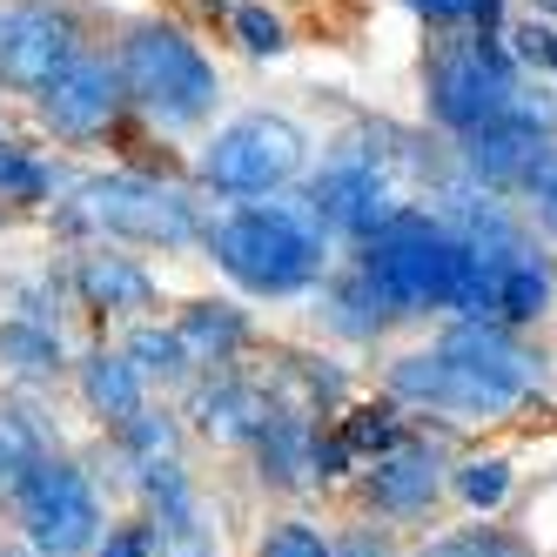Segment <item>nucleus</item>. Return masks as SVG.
<instances>
[{
	"label": "nucleus",
	"mask_w": 557,
	"mask_h": 557,
	"mask_svg": "<svg viewBox=\"0 0 557 557\" xmlns=\"http://www.w3.org/2000/svg\"><path fill=\"white\" fill-rule=\"evenodd\" d=\"M517 67L497 41H484V34H444L430 54V114L444 122L450 135H470V128H491L504 122V114H517Z\"/></svg>",
	"instance_id": "nucleus-6"
},
{
	"label": "nucleus",
	"mask_w": 557,
	"mask_h": 557,
	"mask_svg": "<svg viewBox=\"0 0 557 557\" xmlns=\"http://www.w3.org/2000/svg\"><path fill=\"white\" fill-rule=\"evenodd\" d=\"M74 54H82V27L54 0H21L0 14V82L8 88L41 95Z\"/></svg>",
	"instance_id": "nucleus-9"
},
{
	"label": "nucleus",
	"mask_w": 557,
	"mask_h": 557,
	"mask_svg": "<svg viewBox=\"0 0 557 557\" xmlns=\"http://www.w3.org/2000/svg\"><path fill=\"white\" fill-rule=\"evenodd\" d=\"M457 497L470 510H497L510 497V457H470V463H457Z\"/></svg>",
	"instance_id": "nucleus-25"
},
{
	"label": "nucleus",
	"mask_w": 557,
	"mask_h": 557,
	"mask_svg": "<svg viewBox=\"0 0 557 557\" xmlns=\"http://www.w3.org/2000/svg\"><path fill=\"white\" fill-rule=\"evenodd\" d=\"M269 410H275L269 396L249 389V383H235V376H215V383L195 389V417H202V430L215 436V444H249Z\"/></svg>",
	"instance_id": "nucleus-17"
},
{
	"label": "nucleus",
	"mask_w": 557,
	"mask_h": 557,
	"mask_svg": "<svg viewBox=\"0 0 557 557\" xmlns=\"http://www.w3.org/2000/svg\"><path fill=\"white\" fill-rule=\"evenodd\" d=\"M349 457H356V450L343 444V430H336V436H315L309 470H315V476H343V470H349Z\"/></svg>",
	"instance_id": "nucleus-35"
},
{
	"label": "nucleus",
	"mask_w": 557,
	"mask_h": 557,
	"mask_svg": "<svg viewBox=\"0 0 557 557\" xmlns=\"http://www.w3.org/2000/svg\"><path fill=\"white\" fill-rule=\"evenodd\" d=\"M82 396H88V410H95L101 423L122 430V423L141 410V370L128 363V349H122V356H114V349H95L88 363H82Z\"/></svg>",
	"instance_id": "nucleus-18"
},
{
	"label": "nucleus",
	"mask_w": 557,
	"mask_h": 557,
	"mask_svg": "<svg viewBox=\"0 0 557 557\" xmlns=\"http://www.w3.org/2000/svg\"><path fill=\"white\" fill-rule=\"evenodd\" d=\"M122 450H128V463L175 457V423H169L162 410H135V417L122 423Z\"/></svg>",
	"instance_id": "nucleus-28"
},
{
	"label": "nucleus",
	"mask_w": 557,
	"mask_h": 557,
	"mask_svg": "<svg viewBox=\"0 0 557 557\" xmlns=\"http://www.w3.org/2000/svg\"><path fill=\"white\" fill-rule=\"evenodd\" d=\"M14 504H21L27 537L48 557H82L88 544H101V497H95V484L74 463L41 457L14 484Z\"/></svg>",
	"instance_id": "nucleus-8"
},
{
	"label": "nucleus",
	"mask_w": 557,
	"mask_h": 557,
	"mask_svg": "<svg viewBox=\"0 0 557 557\" xmlns=\"http://www.w3.org/2000/svg\"><path fill=\"white\" fill-rule=\"evenodd\" d=\"M0 557H34V550H21V544H0Z\"/></svg>",
	"instance_id": "nucleus-38"
},
{
	"label": "nucleus",
	"mask_w": 557,
	"mask_h": 557,
	"mask_svg": "<svg viewBox=\"0 0 557 557\" xmlns=\"http://www.w3.org/2000/svg\"><path fill=\"white\" fill-rule=\"evenodd\" d=\"M517 41H524V61H537V67H550V74H557V27L531 21L524 34H517Z\"/></svg>",
	"instance_id": "nucleus-36"
},
{
	"label": "nucleus",
	"mask_w": 557,
	"mask_h": 557,
	"mask_svg": "<svg viewBox=\"0 0 557 557\" xmlns=\"http://www.w3.org/2000/svg\"><path fill=\"white\" fill-rule=\"evenodd\" d=\"M544 309H550V269H544V256L504 262V269H497V323L531 330Z\"/></svg>",
	"instance_id": "nucleus-21"
},
{
	"label": "nucleus",
	"mask_w": 557,
	"mask_h": 557,
	"mask_svg": "<svg viewBox=\"0 0 557 557\" xmlns=\"http://www.w3.org/2000/svg\"><path fill=\"white\" fill-rule=\"evenodd\" d=\"M0 370H14L27 383H41L61 370V336L41 323V315H8L0 323Z\"/></svg>",
	"instance_id": "nucleus-20"
},
{
	"label": "nucleus",
	"mask_w": 557,
	"mask_h": 557,
	"mask_svg": "<svg viewBox=\"0 0 557 557\" xmlns=\"http://www.w3.org/2000/svg\"><path fill=\"white\" fill-rule=\"evenodd\" d=\"M302 128L283 122V114H243L228 122L209 148H202V182L222 195H275L283 182H296L302 169Z\"/></svg>",
	"instance_id": "nucleus-7"
},
{
	"label": "nucleus",
	"mask_w": 557,
	"mask_h": 557,
	"mask_svg": "<svg viewBox=\"0 0 557 557\" xmlns=\"http://www.w3.org/2000/svg\"><path fill=\"white\" fill-rule=\"evenodd\" d=\"M531 8H537V14H557V0H531Z\"/></svg>",
	"instance_id": "nucleus-39"
},
{
	"label": "nucleus",
	"mask_w": 557,
	"mask_h": 557,
	"mask_svg": "<svg viewBox=\"0 0 557 557\" xmlns=\"http://www.w3.org/2000/svg\"><path fill=\"white\" fill-rule=\"evenodd\" d=\"M41 457H48V450H41V430H34L21 410H0V491L14 497V484H21V476L41 463Z\"/></svg>",
	"instance_id": "nucleus-24"
},
{
	"label": "nucleus",
	"mask_w": 557,
	"mask_h": 557,
	"mask_svg": "<svg viewBox=\"0 0 557 557\" xmlns=\"http://www.w3.org/2000/svg\"><path fill=\"white\" fill-rule=\"evenodd\" d=\"M343 444H349L356 457H383V450H396V444H404V423H396V410H389V404L349 410V423H343Z\"/></svg>",
	"instance_id": "nucleus-26"
},
{
	"label": "nucleus",
	"mask_w": 557,
	"mask_h": 557,
	"mask_svg": "<svg viewBox=\"0 0 557 557\" xmlns=\"http://www.w3.org/2000/svg\"><path fill=\"white\" fill-rule=\"evenodd\" d=\"M410 8H417L423 21H436V27H470L484 0H410Z\"/></svg>",
	"instance_id": "nucleus-34"
},
{
	"label": "nucleus",
	"mask_w": 557,
	"mask_h": 557,
	"mask_svg": "<svg viewBox=\"0 0 557 557\" xmlns=\"http://www.w3.org/2000/svg\"><path fill=\"white\" fill-rule=\"evenodd\" d=\"M74 289H82L88 309L128 315V309L154 302V275L141 262H128V256H82V262H74Z\"/></svg>",
	"instance_id": "nucleus-16"
},
{
	"label": "nucleus",
	"mask_w": 557,
	"mask_h": 557,
	"mask_svg": "<svg viewBox=\"0 0 557 557\" xmlns=\"http://www.w3.org/2000/svg\"><path fill=\"white\" fill-rule=\"evenodd\" d=\"M114 67H122L128 101L162 128H195V122H209L215 101H222L215 61L169 21H135L122 34V61Z\"/></svg>",
	"instance_id": "nucleus-4"
},
{
	"label": "nucleus",
	"mask_w": 557,
	"mask_h": 557,
	"mask_svg": "<svg viewBox=\"0 0 557 557\" xmlns=\"http://www.w3.org/2000/svg\"><path fill=\"white\" fill-rule=\"evenodd\" d=\"M48 188H54V175L34 162V154L0 141V202H48Z\"/></svg>",
	"instance_id": "nucleus-27"
},
{
	"label": "nucleus",
	"mask_w": 557,
	"mask_h": 557,
	"mask_svg": "<svg viewBox=\"0 0 557 557\" xmlns=\"http://www.w3.org/2000/svg\"><path fill=\"white\" fill-rule=\"evenodd\" d=\"M135 476H141V497L154 510V544H162V557H209V524H202L188 470L175 457H148V463H135Z\"/></svg>",
	"instance_id": "nucleus-12"
},
{
	"label": "nucleus",
	"mask_w": 557,
	"mask_h": 557,
	"mask_svg": "<svg viewBox=\"0 0 557 557\" xmlns=\"http://www.w3.org/2000/svg\"><path fill=\"white\" fill-rule=\"evenodd\" d=\"M101 557H154V524H122L101 537Z\"/></svg>",
	"instance_id": "nucleus-33"
},
{
	"label": "nucleus",
	"mask_w": 557,
	"mask_h": 557,
	"mask_svg": "<svg viewBox=\"0 0 557 557\" xmlns=\"http://www.w3.org/2000/svg\"><path fill=\"white\" fill-rule=\"evenodd\" d=\"M330 330H343V336H356V343H363V336H376L383 323H389V302H383V289L370 283V275H363V262H356L349 275H343V283H330Z\"/></svg>",
	"instance_id": "nucleus-22"
},
{
	"label": "nucleus",
	"mask_w": 557,
	"mask_h": 557,
	"mask_svg": "<svg viewBox=\"0 0 557 557\" xmlns=\"http://www.w3.org/2000/svg\"><path fill=\"white\" fill-rule=\"evenodd\" d=\"M202 243L249 296H302V289L323 283V269H330V228L315 222L309 202L235 209L228 222H215L202 235Z\"/></svg>",
	"instance_id": "nucleus-2"
},
{
	"label": "nucleus",
	"mask_w": 557,
	"mask_h": 557,
	"mask_svg": "<svg viewBox=\"0 0 557 557\" xmlns=\"http://www.w3.org/2000/svg\"><path fill=\"white\" fill-rule=\"evenodd\" d=\"M302 202L315 209V222H323L330 235H349V243H363L376 222H389L396 195H389V182H383V169L370 162V154H336V162L309 182Z\"/></svg>",
	"instance_id": "nucleus-11"
},
{
	"label": "nucleus",
	"mask_w": 557,
	"mask_h": 557,
	"mask_svg": "<svg viewBox=\"0 0 557 557\" xmlns=\"http://www.w3.org/2000/svg\"><path fill=\"white\" fill-rule=\"evenodd\" d=\"M67 228H108V235L154 243V249H195L209 235L182 188L141 182V175H95V182H82L74 202H67Z\"/></svg>",
	"instance_id": "nucleus-5"
},
{
	"label": "nucleus",
	"mask_w": 557,
	"mask_h": 557,
	"mask_svg": "<svg viewBox=\"0 0 557 557\" xmlns=\"http://www.w3.org/2000/svg\"><path fill=\"white\" fill-rule=\"evenodd\" d=\"M517 195H524V202H531V215L557 235V141L537 154V169L524 175V188H517Z\"/></svg>",
	"instance_id": "nucleus-31"
},
{
	"label": "nucleus",
	"mask_w": 557,
	"mask_h": 557,
	"mask_svg": "<svg viewBox=\"0 0 557 557\" xmlns=\"http://www.w3.org/2000/svg\"><path fill=\"white\" fill-rule=\"evenodd\" d=\"M444 491V457L423 444H396L370 463V504L383 517H423Z\"/></svg>",
	"instance_id": "nucleus-14"
},
{
	"label": "nucleus",
	"mask_w": 557,
	"mask_h": 557,
	"mask_svg": "<svg viewBox=\"0 0 557 557\" xmlns=\"http://www.w3.org/2000/svg\"><path fill=\"white\" fill-rule=\"evenodd\" d=\"M249 444H256V463H262V484H275V491H302L309 476H315V470H309L315 423H309L302 410H269Z\"/></svg>",
	"instance_id": "nucleus-15"
},
{
	"label": "nucleus",
	"mask_w": 557,
	"mask_h": 557,
	"mask_svg": "<svg viewBox=\"0 0 557 557\" xmlns=\"http://www.w3.org/2000/svg\"><path fill=\"white\" fill-rule=\"evenodd\" d=\"M128 88H122V67L114 61H95V54H74L54 82L41 88V122L61 135V141H95L101 128H114Z\"/></svg>",
	"instance_id": "nucleus-10"
},
{
	"label": "nucleus",
	"mask_w": 557,
	"mask_h": 557,
	"mask_svg": "<svg viewBox=\"0 0 557 557\" xmlns=\"http://www.w3.org/2000/svg\"><path fill=\"white\" fill-rule=\"evenodd\" d=\"M256 557H336V544H323V531H309V524H275Z\"/></svg>",
	"instance_id": "nucleus-32"
},
{
	"label": "nucleus",
	"mask_w": 557,
	"mask_h": 557,
	"mask_svg": "<svg viewBox=\"0 0 557 557\" xmlns=\"http://www.w3.org/2000/svg\"><path fill=\"white\" fill-rule=\"evenodd\" d=\"M128 363L141 370V376H162V383H182L188 376V363H195V356H188V343L175 336V330H135L128 336Z\"/></svg>",
	"instance_id": "nucleus-23"
},
{
	"label": "nucleus",
	"mask_w": 557,
	"mask_h": 557,
	"mask_svg": "<svg viewBox=\"0 0 557 557\" xmlns=\"http://www.w3.org/2000/svg\"><path fill=\"white\" fill-rule=\"evenodd\" d=\"M175 336L188 343L195 363H228V356L249 343V323H243V309H228V302H188Z\"/></svg>",
	"instance_id": "nucleus-19"
},
{
	"label": "nucleus",
	"mask_w": 557,
	"mask_h": 557,
	"mask_svg": "<svg viewBox=\"0 0 557 557\" xmlns=\"http://www.w3.org/2000/svg\"><path fill=\"white\" fill-rule=\"evenodd\" d=\"M423 557H531L524 544H517V537H504V531H457V537H436Z\"/></svg>",
	"instance_id": "nucleus-29"
},
{
	"label": "nucleus",
	"mask_w": 557,
	"mask_h": 557,
	"mask_svg": "<svg viewBox=\"0 0 557 557\" xmlns=\"http://www.w3.org/2000/svg\"><path fill=\"white\" fill-rule=\"evenodd\" d=\"M363 275L383 289L396 315H430V309H457V289L470 275V243L423 209H389L363 235Z\"/></svg>",
	"instance_id": "nucleus-3"
},
{
	"label": "nucleus",
	"mask_w": 557,
	"mask_h": 557,
	"mask_svg": "<svg viewBox=\"0 0 557 557\" xmlns=\"http://www.w3.org/2000/svg\"><path fill=\"white\" fill-rule=\"evenodd\" d=\"M228 21H235V41H243L249 54H283V48H289L283 14H269V8H235Z\"/></svg>",
	"instance_id": "nucleus-30"
},
{
	"label": "nucleus",
	"mask_w": 557,
	"mask_h": 557,
	"mask_svg": "<svg viewBox=\"0 0 557 557\" xmlns=\"http://www.w3.org/2000/svg\"><path fill=\"white\" fill-rule=\"evenodd\" d=\"M336 557H389V537H376V531H349V537L336 544Z\"/></svg>",
	"instance_id": "nucleus-37"
},
{
	"label": "nucleus",
	"mask_w": 557,
	"mask_h": 557,
	"mask_svg": "<svg viewBox=\"0 0 557 557\" xmlns=\"http://www.w3.org/2000/svg\"><path fill=\"white\" fill-rule=\"evenodd\" d=\"M544 148H550L544 122H531V114H504V122L463 135V169H470V182H484V188L504 195V188H524V175L537 169Z\"/></svg>",
	"instance_id": "nucleus-13"
},
{
	"label": "nucleus",
	"mask_w": 557,
	"mask_h": 557,
	"mask_svg": "<svg viewBox=\"0 0 557 557\" xmlns=\"http://www.w3.org/2000/svg\"><path fill=\"white\" fill-rule=\"evenodd\" d=\"M544 383H550L544 349H531L510 323H470V315H457L444 343L389 363V389L404 404H423L450 423H497L524 410L531 396H544Z\"/></svg>",
	"instance_id": "nucleus-1"
}]
</instances>
